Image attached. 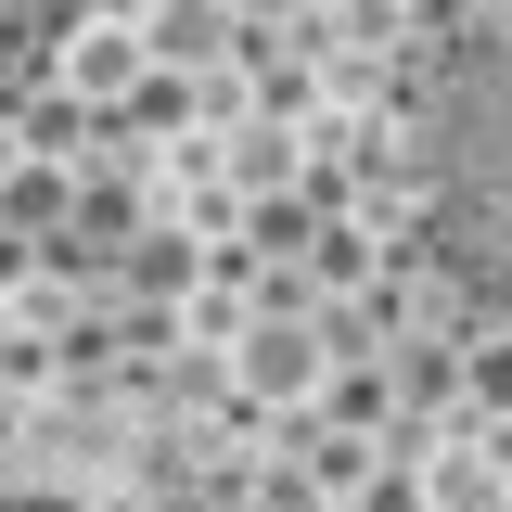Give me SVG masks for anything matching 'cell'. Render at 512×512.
Returning <instances> with one entry per match:
<instances>
[{"instance_id": "obj_1", "label": "cell", "mask_w": 512, "mask_h": 512, "mask_svg": "<svg viewBox=\"0 0 512 512\" xmlns=\"http://www.w3.org/2000/svg\"><path fill=\"white\" fill-rule=\"evenodd\" d=\"M410 192L436 256L512 308V26L461 39L410 103Z\"/></svg>"}, {"instance_id": "obj_3", "label": "cell", "mask_w": 512, "mask_h": 512, "mask_svg": "<svg viewBox=\"0 0 512 512\" xmlns=\"http://www.w3.org/2000/svg\"><path fill=\"white\" fill-rule=\"evenodd\" d=\"M13 13H26V0H0V26H13Z\"/></svg>"}, {"instance_id": "obj_2", "label": "cell", "mask_w": 512, "mask_h": 512, "mask_svg": "<svg viewBox=\"0 0 512 512\" xmlns=\"http://www.w3.org/2000/svg\"><path fill=\"white\" fill-rule=\"evenodd\" d=\"M0 512H244L218 500L192 461L103 423H39V436H0Z\"/></svg>"}]
</instances>
